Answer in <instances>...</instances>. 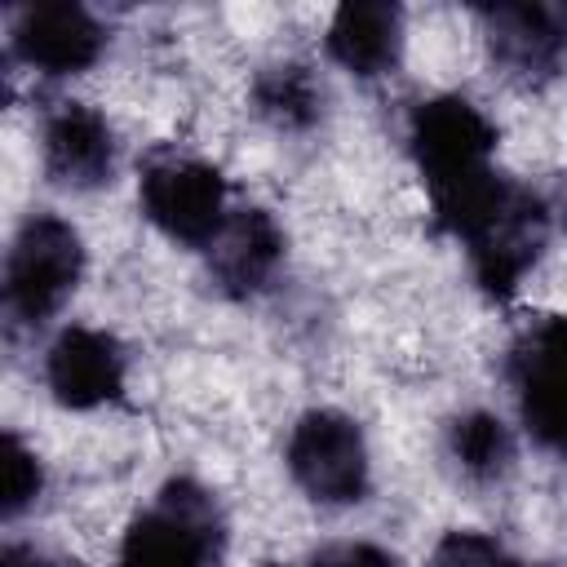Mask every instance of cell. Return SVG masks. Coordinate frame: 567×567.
<instances>
[{
  "label": "cell",
  "instance_id": "13",
  "mask_svg": "<svg viewBox=\"0 0 567 567\" xmlns=\"http://www.w3.org/2000/svg\"><path fill=\"white\" fill-rule=\"evenodd\" d=\"M323 40L341 71L354 80H381L403 58V9L394 0H346Z\"/></svg>",
  "mask_w": 567,
  "mask_h": 567
},
{
  "label": "cell",
  "instance_id": "11",
  "mask_svg": "<svg viewBox=\"0 0 567 567\" xmlns=\"http://www.w3.org/2000/svg\"><path fill=\"white\" fill-rule=\"evenodd\" d=\"M40 159L62 190H102L115 182V128L89 102H58L40 128Z\"/></svg>",
  "mask_w": 567,
  "mask_h": 567
},
{
  "label": "cell",
  "instance_id": "3",
  "mask_svg": "<svg viewBox=\"0 0 567 567\" xmlns=\"http://www.w3.org/2000/svg\"><path fill=\"white\" fill-rule=\"evenodd\" d=\"M84 279V239L58 213H31L4 252V310L13 323H49Z\"/></svg>",
  "mask_w": 567,
  "mask_h": 567
},
{
  "label": "cell",
  "instance_id": "18",
  "mask_svg": "<svg viewBox=\"0 0 567 567\" xmlns=\"http://www.w3.org/2000/svg\"><path fill=\"white\" fill-rule=\"evenodd\" d=\"M310 567H394V554L368 540H346L310 558Z\"/></svg>",
  "mask_w": 567,
  "mask_h": 567
},
{
  "label": "cell",
  "instance_id": "10",
  "mask_svg": "<svg viewBox=\"0 0 567 567\" xmlns=\"http://www.w3.org/2000/svg\"><path fill=\"white\" fill-rule=\"evenodd\" d=\"M492 62L518 84H549L567 66V9L549 4H483Z\"/></svg>",
  "mask_w": 567,
  "mask_h": 567
},
{
  "label": "cell",
  "instance_id": "15",
  "mask_svg": "<svg viewBox=\"0 0 567 567\" xmlns=\"http://www.w3.org/2000/svg\"><path fill=\"white\" fill-rule=\"evenodd\" d=\"M447 456L456 461V470L470 483H501L514 470V430L487 412V408H470L461 416L447 421Z\"/></svg>",
  "mask_w": 567,
  "mask_h": 567
},
{
  "label": "cell",
  "instance_id": "2",
  "mask_svg": "<svg viewBox=\"0 0 567 567\" xmlns=\"http://www.w3.org/2000/svg\"><path fill=\"white\" fill-rule=\"evenodd\" d=\"M221 554L226 518L217 496L195 478H168L124 527L115 567H221Z\"/></svg>",
  "mask_w": 567,
  "mask_h": 567
},
{
  "label": "cell",
  "instance_id": "8",
  "mask_svg": "<svg viewBox=\"0 0 567 567\" xmlns=\"http://www.w3.org/2000/svg\"><path fill=\"white\" fill-rule=\"evenodd\" d=\"M9 49L22 66H31L40 75H53V80L58 75H84L102 58L106 31L75 0H40V4L13 9Z\"/></svg>",
  "mask_w": 567,
  "mask_h": 567
},
{
  "label": "cell",
  "instance_id": "6",
  "mask_svg": "<svg viewBox=\"0 0 567 567\" xmlns=\"http://www.w3.org/2000/svg\"><path fill=\"white\" fill-rule=\"evenodd\" d=\"M284 465L315 505H359L372 487L363 425L337 408H310L292 421Z\"/></svg>",
  "mask_w": 567,
  "mask_h": 567
},
{
  "label": "cell",
  "instance_id": "16",
  "mask_svg": "<svg viewBox=\"0 0 567 567\" xmlns=\"http://www.w3.org/2000/svg\"><path fill=\"white\" fill-rule=\"evenodd\" d=\"M0 456H4V478H0V514H4V518H18L22 509H31V505L40 501V492H44V465H40L35 447H31V443H22L13 430L4 434Z\"/></svg>",
  "mask_w": 567,
  "mask_h": 567
},
{
  "label": "cell",
  "instance_id": "20",
  "mask_svg": "<svg viewBox=\"0 0 567 567\" xmlns=\"http://www.w3.org/2000/svg\"><path fill=\"white\" fill-rule=\"evenodd\" d=\"M270 567H284V563H270ZM301 567H310V563H301Z\"/></svg>",
  "mask_w": 567,
  "mask_h": 567
},
{
  "label": "cell",
  "instance_id": "9",
  "mask_svg": "<svg viewBox=\"0 0 567 567\" xmlns=\"http://www.w3.org/2000/svg\"><path fill=\"white\" fill-rule=\"evenodd\" d=\"M128 354L106 328L71 323L53 337L44 350V385L58 408L66 412H93L124 394Z\"/></svg>",
  "mask_w": 567,
  "mask_h": 567
},
{
  "label": "cell",
  "instance_id": "17",
  "mask_svg": "<svg viewBox=\"0 0 567 567\" xmlns=\"http://www.w3.org/2000/svg\"><path fill=\"white\" fill-rule=\"evenodd\" d=\"M430 567H527L518 563L496 536L474 532V527H452L439 536V545L430 549Z\"/></svg>",
  "mask_w": 567,
  "mask_h": 567
},
{
  "label": "cell",
  "instance_id": "4",
  "mask_svg": "<svg viewBox=\"0 0 567 567\" xmlns=\"http://www.w3.org/2000/svg\"><path fill=\"white\" fill-rule=\"evenodd\" d=\"M408 155L430 199L492 173L496 124L461 93H434L408 115Z\"/></svg>",
  "mask_w": 567,
  "mask_h": 567
},
{
  "label": "cell",
  "instance_id": "1",
  "mask_svg": "<svg viewBox=\"0 0 567 567\" xmlns=\"http://www.w3.org/2000/svg\"><path fill=\"white\" fill-rule=\"evenodd\" d=\"M430 204H434L439 230L465 248L478 292L492 301L518 297L523 279L549 248V230H554L549 204L532 186L496 168Z\"/></svg>",
  "mask_w": 567,
  "mask_h": 567
},
{
  "label": "cell",
  "instance_id": "7",
  "mask_svg": "<svg viewBox=\"0 0 567 567\" xmlns=\"http://www.w3.org/2000/svg\"><path fill=\"white\" fill-rule=\"evenodd\" d=\"M518 421L540 452L567 456V315L523 328L505 354Z\"/></svg>",
  "mask_w": 567,
  "mask_h": 567
},
{
  "label": "cell",
  "instance_id": "12",
  "mask_svg": "<svg viewBox=\"0 0 567 567\" xmlns=\"http://www.w3.org/2000/svg\"><path fill=\"white\" fill-rule=\"evenodd\" d=\"M284 252H288V239H284L279 221L266 208L248 204V208H235L230 221L221 226V235L213 239L208 275L226 297L248 301L270 288V279L284 266Z\"/></svg>",
  "mask_w": 567,
  "mask_h": 567
},
{
  "label": "cell",
  "instance_id": "14",
  "mask_svg": "<svg viewBox=\"0 0 567 567\" xmlns=\"http://www.w3.org/2000/svg\"><path fill=\"white\" fill-rule=\"evenodd\" d=\"M252 111L279 133H306L323 115V84L306 62H270L252 75Z\"/></svg>",
  "mask_w": 567,
  "mask_h": 567
},
{
  "label": "cell",
  "instance_id": "19",
  "mask_svg": "<svg viewBox=\"0 0 567 567\" xmlns=\"http://www.w3.org/2000/svg\"><path fill=\"white\" fill-rule=\"evenodd\" d=\"M0 567H66V563L44 554V549H35V545H4Z\"/></svg>",
  "mask_w": 567,
  "mask_h": 567
},
{
  "label": "cell",
  "instance_id": "5",
  "mask_svg": "<svg viewBox=\"0 0 567 567\" xmlns=\"http://www.w3.org/2000/svg\"><path fill=\"white\" fill-rule=\"evenodd\" d=\"M137 199H142L146 221L164 239H173L182 248H199V252L213 248V239L221 235V226L235 213L221 168L208 159H195V155H177V151L151 155L142 164Z\"/></svg>",
  "mask_w": 567,
  "mask_h": 567
}]
</instances>
